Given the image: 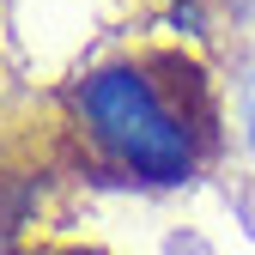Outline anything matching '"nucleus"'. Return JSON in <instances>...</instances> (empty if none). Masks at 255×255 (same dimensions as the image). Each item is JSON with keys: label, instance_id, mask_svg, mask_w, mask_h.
I'll return each mask as SVG.
<instances>
[{"label": "nucleus", "instance_id": "obj_1", "mask_svg": "<svg viewBox=\"0 0 255 255\" xmlns=\"http://www.w3.org/2000/svg\"><path fill=\"white\" fill-rule=\"evenodd\" d=\"M67 122L98 170L146 188L201 176L219 152L213 79L182 49H128L79 73L67 85Z\"/></svg>", "mask_w": 255, "mask_h": 255}, {"label": "nucleus", "instance_id": "obj_2", "mask_svg": "<svg viewBox=\"0 0 255 255\" xmlns=\"http://www.w3.org/2000/svg\"><path fill=\"white\" fill-rule=\"evenodd\" d=\"M37 255H98V249H37Z\"/></svg>", "mask_w": 255, "mask_h": 255}]
</instances>
